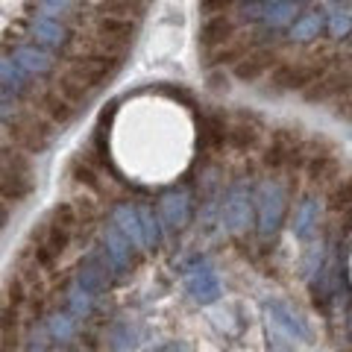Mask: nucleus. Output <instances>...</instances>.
<instances>
[{"label":"nucleus","instance_id":"obj_25","mask_svg":"<svg viewBox=\"0 0 352 352\" xmlns=\"http://www.w3.org/2000/svg\"><path fill=\"white\" fill-rule=\"evenodd\" d=\"M329 206H332L335 212H346V208L352 206V176L340 179L332 188V194H329Z\"/></svg>","mask_w":352,"mask_h":352},{"label":"nucleus","instance_id":"obj_7","mask_svg":"<svg viewBox=\"0 0 352 352\" xmlns=\"http://www.w3.org/2000/svg\"><path fill=\"white\" fill-rule=\"evenodd\" d=\"M9 56L18 62V68L24 71L30 80H32V76H47V74H53V65H56L53 53L38 47V44H18V47H12Z\"/></svg>","mask_w":352,"mask_h":352},{"label":"nucleus","instance_id":"obj_3","mask_svg":"<svg viewBox=\"0 0 352 352\" xmlns=\"http://www.w3.org/2000/svg\"><path fill=\"white\" fill-rule=\"evenodd\" d=\"M120 68V56H112V53H91V56H76L71 62V74H76L85 85H91L94 91L100 88L109 76Z\"/></svg>","mask_w":352,"mask_h":352},{"label":"nucleus","instance_id":"obj_5","mask_svg":"<svg viewBox=\"0 0 352 352\" xmlns=\"http://www.w3.org/2000/svg\"><path fill=\"white\" fill-rule=\"evenodd\" d=\"M285 214V194L276 182H264L258 191V232L267 238L279 229Z\"/></svg>","mask_w":352,"mask_h":352},{"label":"nucleus","instance_id":"obj_34","mask_svg":"<svg viewBox=\"0 0 352 352\" xmlns=\"http://www.w3.org/2000/svg\"><path fill=\"white\" fill-rule=\"evenodd\" d=\"M9 223V206L0 203V232H3V226Z\"/></svg>","mask_w":352,"mask_h":352},{"label":"nucleus","instance_id":"obj_22","mask_svg":"<svg viewBox=\"0 0 352 352\" xmlns=\"http://www.w3.org/2000/svg\"><path fill=\"white\" fill-rule=\"evenodd\" d=\"M256 141H258V129L252 124H235V126L226 129V144L235 147L238 153L252 150V147H256Z\"/></svg>","mask_w":352,"mask_h":352},{"label":"nucleus","instance_id":"obj_4","mask_svg":"<svg viewBox=\"0 0 352 352\" xmlns=\"http://www.w3.org/2000/svg\"><path fill=\"white\" fill-rule=\"evenodd\" d=\"M30 32H32V44H38V47L44 50H50V53H56V50H65L71 44L74 38V32L71 27L65 24V21H56V18H47V15H41L36 12L30 18Z\"/></svg>","mask_w":352,"mask_h":352},{"label":"nucleus","instance_id":"obj_28","mask_svg":"<svg viewBox=\"0 0 352 352\" xmlns=\"http://www.w3.org/2000/svg\"><path fill=\"white\" fill-rule=\"evenodd\" d=\"M332 170H335V159L329 153H317V156L308 159V176L311 179H326Z\"/></svg>","mask_w":352,"mask_h":352},{"label":"nucleus","instance_id":"obj_13","mask_svg":"<svg viewBox=\"0 0 352 352\" xmlns=\"http://www.w3.org/2000/svg\"><path fill=\"white\" fill-rule=\"evenodd\" d=\"M106 256H109V261H112V267L118 273L129 270V264H132V258H129V241L118 232L115 223L106 226Z\"/></svg>","mask_w":352,"mask_h":352},{"label":"nucleus","instance_id":"obj_9","mask_svg":"<svg viewBox=\"0 0 352 352\" xmlns=\"http://www.w3.org/2000/svg\"><path fill=\"white\" fill-rule=\"evenodd\" d=\"M349 88H352V76L349 74H323L320 80L305 88V97L311 103H323V100H332V97L349 91Z\"/></svg>","mask_w":352,"mask_h":352},{"label":"nucleus","instance_id":"obj_1","mask_svg":"<svg viewBox=\"0 0 352 352\" xmlns=\"http://www.w3.org/2000/svg\"><path fill=\"white\" fill-rule=\"evenodd\" d=\"M76 223H80V217H76L71 203H59L56 208H53L50 223L44 226V232H41L38 244H36V264H41L44 270H50L53 264H56V258L68 250Z\"/></svg>","mask_w":352,"mask_h":352},{"label":"nucleus","instance_id":"obj_10","mask_svg":"<svg viewBox=\"0 0 352 352\" xmlns=\"http://www.w3.org/2000/svg\"><path fill=\"white\" fill-rule=\"evenodd\" d=\"M12 129H15V135H18L21 144H24L27 150H32V153L44 150V147H47V141H50V126L44 124V120L32 118V115H24Z\"/></svg>","mask_w":352,"mask_h":352},{"label":"nucleus","instance_id":"obj_2","mask_svg":"<svg viewBox=\"0 0 352 352\" xmlns=\"http://www.w3.org/2000/svg\"><path fill=\"white\" fill-rule=\"evenodd\" d=\"M32 191V170L30 162L24 156H12L6 159V164L0 168V197L9 203H21L27 200Z\"/></svg>","mask_w":352,"mask_h":352},{"label":"nucleus","instance_id":"obj_33","mask_svg":"<svg viewBox=\"0 0 352 352\" xmlns=\"http://www.w3.org/2000/svg\"><path fill=\"white\" fill-rule=\"evenodd\" d=\"M229 3H232V0H200V6L206 9V12H223Z\"/></svg>","mask_w":352,"mask_h":352},{"label":"nucleus","instance_id":"obj_19","mask_svg":"<svg viewBox=\"0 0 352 352\" xmlns=\"http://www.w3.org/2000/svg\"><path fill=\"white\" fill-rule=\"evenodd\" d=\"M76 285H80V288H82L88 296H97V294H103V291H106L109 276L103 273L100 264L91 258V261H85L82 267H80V279H76Z\"/></svg>","mask_w":352,"mask_h":352},{"label":"nucleus","instance_id":"obj_24","mask_svg":"<svg viewBox=\"0 0 352 352\" xmlns=\"http://www.w3.org/2000/svg\"><path fill=\"white\" fill-rule=\"evenodd\" d=\"M317 223V203L314 200H305L300 208H296V217H294V229L300 238H308L311 235V229Z\"/></svg>","mask_w":352,"mask_h":352},{"label":"nucleus","instance_id":"obj_31","mask_svg":"<svg viewBox=\"0 0 352 352\" xmlns=\"http://www.w3.org/2000/svg\"><path fill=\"white\" fill-rule=\"evenodd\" d=\"M68 300H71V308L76 314H85L88 308H91V300H88V294L80 288V285H74L71 294H68Z\"/></svg>","mask_w":352,"mask_h":352},{"label":"nucleus","instance_id":"obj_18","mask_svg":"<svg viewBox=\"0 0 352 352\" xmlns=\"http://www.w3.org/2000/svg\"><path fill=\"white\" fill-rule=\"evenodd\" d=\"M223 144H226V124L217 115H206L200 120V147L214 153Z\"/></svg>","mask_w":352,"mask_h":352},{"label":"nucleus","instance_id":"obj_11","mask_svg":"<svg viewBox=\"0 0 352 352\" xmlns=\"http://www.w3.org/2000/svg\"><path fill=\"white\" fill-rule=\"evenodd\" d=\"M273 65H276V53H270V50L247 53L244 59H238L235 76H238V80H244V82H252V80H258L264 71H270Z\"/></svg>","mask_w":352,"mask_h":352},{"label":"nucleus","instance_id":"obj_16","mask_svg":"<svg viewBox=\"0 0 352 352\" xmlns=\"http://www.w3.org/2000/svg\"><path fill=\"white\" fill-rule=\"evenodd\" d=\"M112 223L118 226V232L124 235L126 241H132L135 247H144V238H141V223H138V208L135 206H126V203L118 206Z\"/></svg>","mask_w":352,"mask_h":352},{"label":"nucleus","instance_id":"obj_20","mask_svg":"<svg viewBox=\"0 0 352 352\" xmlns=\"http://www.w3.org/2000/svg\"><path fill=\"white\" fill-rule=\"evenodd\" d=\"M41 109H44V115L50 118V124H68L74 118V106L56 91H47L41 97Z\"/></svg>","mask_w":352,"mask_h":352},{"label":"nucleus","instance_id":"obj_30","mask_svg":"<svg viewBox=\"0 0 352 352\" xmlns=\"http://www.w3.org/2000/svg\"><path fill=\"white\" fill-rule=\"evenodd\" d=\"M320 27H323V18L317 12H311V15H305L300 24H294V38H311L320 32Z\"/></svg>","mask_w":352,"mask_h":352},{"label":"nucleus","instance_id":"obj_6","mask_svg":"<svg viewBox=\"0 0 352 352\" xmlns=\"http://www.w3.org/2000/svg\"><path fill=\"white\" fill-rule=\"evenodd\" d=\"M264 311H267V326L282 340H288V344H294V340H308V329L302 326V320L285 302L273 300V302L264 305Z\"/></svg>","mask_w":352,"mask_h":352},{"label":"nucleus","instance_id":"obj_26","mask_svg":"<svg viewBox=\"0 0 352 352\" xmlns=\"http://www.w3.org/2000/svg\"><path fill=\"white\" fill-rule=\"evenodd\" d=\"M36 3H38V12L41 15L62 21V15H71L80 0H36Z\"/></svg>","mask_w":352,"mask_h":352},{"label":"nucleus","instance_id":"obj_14","mask_svg":"<svg viewBox=\"0 0 352 352\" xmlns=\"http://www.w3.org/2000/svg\"><path fill=\"white\" fill-rule=\"evenodd\" d=\"M223 217H226V226L232 229V232H241V229L250 223V197L241 188H235L229 194V200L223 206Z\"/></svg>","mask_w":352,"mask_h":352},{"label":"nucleus","instance_id":"obj_32","mask_svg":"<svg viewBox=\"0 0 352 352\" xmlns=\"http://www.w3.org/2000/svg\"><path fill=\"white\" fill-rule=\"evenodd\" d=\"M74 173H76V179L80 182H88V185H97V179H94V170L88 168V164L82 162V159H74Z\"/></svg>","mask_w":352,"mask_h":352},{"label":"nucleus","instance_id":"obj_12","mask_svg":"<svg viewBox=\"0 0 352 352\" xmlns=\"http://www.w3.org/2000/svg\"><path fill=\"white\" fill-rule=\"evenodd\" d=\"M235 36V24L229 21L226 15H212L203 24V32H200V41L206 44L208 50H217V47H223L226 41H232Z\"/></svg>","mask_w":352,"mask_h":352},{"label":"nucleus","instance_id":"obj_29","mask_svg":"<svg viewBox=\"0 0 352 352\" xmlns=\"http://www.w3.org/2000/svg\"><path fill=\"white\" fill-rule=\"evenodd\" d=\"M21 118H24V115H21V109H18V100H15V97H9V94L0 91V124L15 126Z\"/></svg>","mask_w":352,"mask_h":352},{"label":"nucleus","instance_id":"obj_23","mask_svg":"<svg viewBox=\"0 0 352 352\" xmlns=\"http://www.w3.org/2000/svg\"><path fill=\"white\" fill-rule=\"evenodd\" d=\"M191 294H194V300L200 302V305L214 302L217 294H220V285H217V279H214V273L200 270V276L191 279Z\"/></svg>","mask_w":352,"mask_h":352},{"label":"nucleus","instance_id":"obj_8","mask_svg":"<svg viewBox=\"0 0 352 352\" xmlns=\"http://www.w3.org/2000/svg\"><path fill=\"white\" fill-rule=\"evenodd\" d=\"M0 91L15 100L30 91V76L18 68V62L9 53H0Z\"/></svg>","mask_w":352,"mask_h":352},{"label":"nucleus","instance_id":"obj_17","mask_svg":"<svg viewBox=\"0 0 352 352\" xmlns=\"http://www.w3.org/2000/svg\"><path fill=\"white\" fill-rule=\"evenodd\" d=\"M162 217L170 229H182L188 223V197L185 194H168L162 200Z\"/></svg>","mask_w":352,"mask_h":352},{"label":"nucleus","instance_id":"obj_35","mask_svg":"<svg viewBox=\"0 0 352 352\" xmlns=\"http://www.w3.org/2000/svg\"><path fill=\"white\" fill-rule=\"evenodd\" d=\"M349 332H352V314H349Z\"/></svg>","mask_w":352,"mask_h":352},{"label":"nucleus","instance_id":"obj_27","mask_svg":"<svg viewBox=\"0 0 352 352\" xmlns=\"http://www.w3.org/2000/svg\"><path fill=\"white\" fill-rule=\"evenodd\" d=\"M138 223H141L144 247H156L159 244V223H156V217H153L150 208H138Z\"/></svg>","mask_w":352,"mask_h":352},{"label":"nucleus","instance_id":"obj_21","mask_svg":"<svg viewBox=\"0 0 352 352\" xmlns=\"http://www.w3.org/2000/svg\"><path fill=\"white\" fill-rule=\"evenodd\" d=\"M100 15L132 21V18L144 15V3H141V0H103V3H100Z\"/></svg>","mask_w":352,"mask_h":352},{"label":"nucleus","instance_id":"obj_15","mask_svg":"<svg viewBox=\"0 0 352 352\" xmlns=\"http://www.w3.org/2000/svg\"><path fill=\"white\" fill-rule=\"evenodd\" d=\"M56 94H62L65 100H68V103L76 109L80 103H88V100H91V97H94V88H91V85H85L80 76L68 71V74H62L59 80H56Z\"/></svg>","mask_w":352,"mask_h":352}]
</instances>
